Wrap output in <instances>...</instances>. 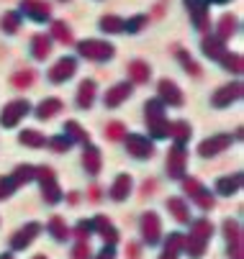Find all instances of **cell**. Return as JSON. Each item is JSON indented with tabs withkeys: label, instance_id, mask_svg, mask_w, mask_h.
<instances>
[{
	"label": "cell",
	"instance_id": "1",
	"mask_svg": "<svg viewBox=\"0 0 244 259\" xmlns=\"http://www.w3.org/2000/svg\"><path fill=\"white\" fill-rule=\"evenodd\" d=\"M23 113H28V103L26 100H13V103H8L3 108V113H0V123H3V126H16L23 118Z\"/></svg>",
	"mask_w": 244,
	"mask_h": 259
},
{
	"label": "cell",
	"instance_id": "2",
	"mask_svg": "<svg viewBox=\"0 0 244 259\" xmlns=\"http://www.w3.org/2000/svg\"><path fill=\"white\" fill-rule=\"evenodd\" d=\"M80 54H85L88 59L100 62V59H111L113 47L111 44H103V41H83L80 44Z\"/></svg>",
	"mask_w": 244,
	"mask_h": 259
},
{
	"label": "cell",
	"instance_id": "3",
	"mask_svg": "<svg viewBox=\"0 0 244 259\" xmlns=\"http://www.w3.org/2000/svg\"><path fill=\"white\" fill-rule=\"evenodd\" d=\"M23 13L31 16L33 21H47L49 18V6L39 0H23Z\"/></svg>",
	"mask_w": 244,
	"mask_h": 259
},
{
	"label": "cell",
	"instance_id": "4",
	"mask_svg": "<svg viewBox=\"0 0 244 259\" xmlns=\"http://www.w3.org/2000/svg\"><path fill=\"white\" fill-rule=\"evenodd\" d=\"M75 72V59H62L52 72H49V80L52 82H64V80H69V75Z\"/></svg>",
	"mask_w": 244,
	"mask_h": 259
},
{
	"label": "cell",
	"instance_id": "5",
	"mask_svg": "<svg viewBox=\"0 0 244 259\" xmlns=\"http://www.w3.org/2000/svg\"><path fill=\"white\" fill-rule=\"evenodd\" d=\"M239 93H241V85H239V82H234V88L226 85L224 90H219V93L214 95V103H216V105H229V103H234V100L239 98Z\"/></svg>",
	"mask_w": 244,
	"mask_h": 259
},
{
	"label": "cell",
	"instance_id": "6",
	"mask_svg": "<svg viewBox=\"0 0 244 259\" xmlns=\"http://www.w3.org/2000/svg\"><path fill=\"white\" fill-rule=\"evenodd\" d=\"M126 146H129V149H131L136 157H147V154H152V144H149L144 136H129Z\"/></svg>",
	"mask_w": 244,
	"mask_h": 259
},
{
	"label": "cell",
	"instance_id": "7",
	"mask_svg": "<svg viewBox=\"0 0 244 259\" xmlns=\"http://www.w3.org/2000/svg\"><path fill=\"white\" fill-rule=\"evenodd\" d=\"M226 144H229V136H214V141H206V144L200 146V154H203V157L216 154V152H221V149H224Z\"/></svg>",
	"mask_w": 244,
	"mask_h": 259
},
{
	"label": "cell",
	"instance_id": "8",
	"mask_svg": "<svg viewBox=\"0 0 244 259\" xmlns=\"http://www.w3.org/2000/svg\"><path fill=\"white\" fill-rule=\"evenodd\" d=\"M185 3H188V8L193 11V16H195V23H198V28H203V26H206L203 16H206V3H208V0H185Z\"/></svg>",
	"mask_w": 244,
	"mask_h": 259
},
{
	"label": "cell",
	"instance_id": "9",
	"mask_svg": "<svg viewBox=\"0 0 244 259\" xmlns=\"http://www.w3.org/2000/svg\"><path fill=\"white\" fill-rule=\"evenodd\" d=\"M52 49V41L47 39L44 33H36V39H33V54H36V59H44Z\"/></svg>",
	"mask_w": 244,
	"mask_h": 259
},
{
	"label": "cell",
	"instance_id": "10",
	"mask_svg": "<svg viewBox=\"0 0 244 259\" xmlns=\"http://www.w3.org/2000/svg\"><path fill=\"white\" fill-rule=\"evenodd\" d=\"M129 93H131V88H129V85H118V88H113V90L106 95V105L116 108V105L124 100V95H129Z\"/></svg>",
	"mask_w": 244,
	"mask_h": 259
},
{
	"label": "cell",
	"instance_id": "11",
	"mask_svg": "<svg viewBox=\"0 0 244 259\" xmlns=\"http://www.w3.org/2000/svg\"><path fill=\"white\" fill-rule=\"evenodd\" d=\"M129 190H131V177H129V175H121V177H118V185H116V188H111V195H113L116 200H121Z\"/></svg>",
	"mask_w": 244,
	"mask_h": 259
},
{
	"label": "cell",
	"instance_id": "12",
	"mask_svg": "<svg viewBox=\"0 0 244 259\" xmlns=\"http://www.w3.org/2000/svg\"><path fill=\"white\" fill-rule=\"evenodd\" d=\"M93 93H95V82H83V88H80V105L83 108H88L90 103H93Z\"/></svg>",
	"mask_w": 244,
	"mask_h": 259
},
{
	"label": "cell",
	"instance_id": "13",
	"mask_svg": "<svg viewBox=\"0 0 244 259\" xmlns=\"http://www.w3.org/2000/svg\"><path fill=\"white\" fill-rule=\"evenodd\" d=\"M159 93H162V95H172V103H175V105H180V103H183V100H180L178 88L172 85V82H162V85H159Z\"/></svg>",
	"mask_w": 244,
	"mask_h": 259
},
{
	"label": "cell",
	"instance_id": "14",
	"mask_svg": "<svg viewBox=\"0 0 244 259\" xmlns=\"http://www.w3.org/2000/svg\"><path fill=\"white\" fill-rule=\"evenodd\" d=\"M54 110H59V100H49V103H44V105L39 108V118L47 121V118L54 113Z\"/></svg>",
	"mask_w": 244,
	"mask_h": 259
},
{
	"label": "cell",
	"instance_id": "15",
	"mask_svg": "<svg viewBox=\"0 0 244 259\" xmlns=\"http://www.w3.org/2000/svg\"><path fill=\"white\" fill-rule=\"evenodd\" d=\"M100 28H103V31H121V28H124V23H121L118 18L108 16V18H103V21H100Z\"/></svg>",
	"mask_w": 244,
	"mask_h": 259
},
{
	"label": "cell",
	"instance_id": "16",
	"mask_svg": "<svg viewBox=\"0 0 244 259\" xmlns=\"http://www.w3.org/2000/svg\"><path fill=\"white\" fill-rule=\"evenodd\" d=\"M42 136L39 134H33V131H23L21 134V144H28V146H42L44 141H39Z\"/></svg>",
	"mask_w": 244,
	"mask_h": 259
},
{
	"label": "cell",
	"instance_id": "17",
	"mask_svg": "<svg viewBox=\"0 0 244 259\" xmlns=\"http://www.w3.org/2000/svg\"><path fill=\"white\" fill-rule=\"evenodd\" d=\"M231 31H236V18L224 16V21H221V39H224V36H229Z\"/></svg>",
	"mask_w": 244,
	"mask_h": 259
},
{
	"label": "cell",
	"instance_id": "18",
	"mask_svg": "<svg viewBox=\"0 0 244 259\" xmlns=\"http://www.w3.org/2000/svg\"><path fill=\"white\" fill-rule=\"evenodd\" d=\"M54 36L59 41H69V39H72V33H69V28H64V23H54Z\"/></svg>",
	"mask_w": 244,
	"mask_h": 259
},
{
	"label": "cell",
	"instance_id": "19",
	"mask_svg": "<svg viewBox=\"0 0 244 259\" xmlns=\"http://www.w3.org/2000/svg\"><path fill=\"white\" fill-rule=\"evenodd\" d=\"M203 52H206V54H219V52H221V41L206 39V41H203Z\"/></svg>",
	"mask_w": 244,
	"mask_h": 259
},
{
	"label": "cell",
	"instance_id": "20",
	"mask_svg": "<svg viewBox=\"0 0 244 259\" xmlns=\"http://www.w3.org/2000/svg\"><path fill=\"white\" fill-rule=\"evenodd\" d=\"M3 28L16 31V28H18V13H6V18H3Z\"/></svg>",
	"mask_w": 244,
	"mask_h": 259
},
{
	"label": "cell",
	"instance_id": "21",
	"mask_svg": "<svg viewBox=\"0 0 244 259\" xmlns=\"http://www.w3.org/2000/svg\"><path fill=\"white\" fill-rule=\"evenodd\" d=\"M211 3H226V0H211Z\"/></svg>",
	"mask_w": 244,
	"mask_h": 259
}]
</instances>
